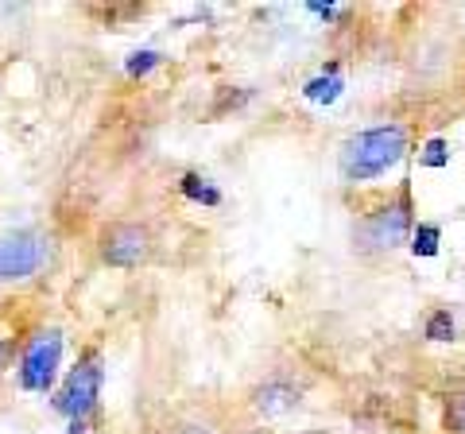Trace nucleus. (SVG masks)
Instances as JSON below:
<instances>
[{
	"mask_svg": "<svg viewBox=\"0 0 465 434\" xmlns=\"http://www.w3.org/2000/svg\"><path fill=\"white\" fill-rule=\"evenodd\" d=\"M407 128L388 121V124H372L361 128V133L345 136L338 148V171L345 182H369L388 175L391 167L407 155Z\"/></svg>",
	"mask_w": 465,
	"mask_h": 434,
	"instance_id": "1",
	"label": "nucleus"
},
{
	"mask_svg": "<svg viewBox=\"0 0 465 434\" xmlns=\"http://www.w3.org/2000/svg\"><path fill=\"white\" fill-rule=\"evenodd\" d=\"M58 369H63V330L58 326H39L24 338L20 345V360H16V380L24 392H35V396H47L54 380H58Z\"/></svg>",
	"mask_w": 465,
	"mask_h": 434,
	"instance_id": "2",
	"label": "nucleus"
},
{
	"mask_svg": "<svg viewBox=\"0 0 465 434\" xmlns=\"http://www.w3.org/2000/svg\"><path fill=\"white\" fill-rule=\"evenodd\" d=\"M101 388H105V365H101V353L90 350L63 376V384L54 392V411L66 415L70 423H90V415L101 403Z\"/></svg>",
	"mask_w": 465,
	"mask_h": 434,
	"instance_id": "3",
	"label": "nucleus"
},
{
	"mask_svg": "<svg viewBox=\"0 0 465 434\" xmlns=\"http://www.w3.org/2000/svg\"><path fill=\"white\" fill-rule=\"evenodd\" d=\"M54 256V241L43 229H12L0 233V283H24L39 276Z\"/></svg>",
	"mask_w": 465,
	"mask_h": 434,
	"instance_id": "4",
	"label": "nucleus"
},
{
	"mask_svg": "<svg viewBox=\"0 0 465 434\" xmlns=\"http://www.w3.org/2000/svg\"><path fill=\"white\" fill-rule=\"evenodd\" d=\"M415 233V206H411V186H400V194L384 202L376 213L365 217L361 225V244L372 252H391Z\"/></svg>",
	"mask_w": 465,
	"mask_h": 434,
	"instance_id": "5",
	"label": "nucleus"
},
{
	"mask_svg": "<svg viewBox=\"0 0 465 434\" xmlns=\"http://www.w3.org/2000/svg\"><path fill=\"white\" fill-rule=\"evenodd\" d=\"M152 256V233L136 222H116L101 233V260L109 268H140Z\"/></svg>",
	"mask_w": 465,
	"mask_h": 434,
	"instance_id": "6",
	"label": "nucleus"
},
{
	"mask_svg": "<svg viewBox=\"0 0 465 434\" xmlns=\"http://www.w3.org/2000/svg\"><path fill=\"white\" fill-rule=\"evenodd\" d=\"M295 403H299V392L287 380H268L264 388L252 392V408L260 415H283V411L295 408Z\"/></svg>",
	"mask_w": 465,
	"mask_h": 434,
	"instance_id": "7",
	"label": "nucleus"
},
{
	"mask_svg": "<svg viewBox=\"0 0 465 434\" xmlns=\"http://www.w3.org/2000/svg\"><path fill=\"white\" fill-rule=\"evenodd\" d=\"M341 90H345V82H341V74H338V66H326L322 74L302 85V97L314 101V105H333V101L341 97Z\"/></svg>",
	"mask_w": 465,
	"mask_h": 434,
	"instance_id": "8",
	"label": "nucleus"
},
{
	"mask_svg": "<svg viewBox=\"0 0 465 434\" xmlns=\"http://www.w3.org/2000/svg\"><path fill=\"white\" fill-rule=\"evenodd\" d=\"M179 191H183V198L202 202V206H222V191H217L210 179H202V175H183Z\"/></svg>",
	"mask_w": 465,
	"mask_h": 434,
	"instance_id": "9",
	"label": "nucleus"
},
{
	"mask_svg": "<svg viewBox=\"0 0 465 434\" xmlns=\"http://www.w3.org/2000/svg\"><path fill=\"white\" fill-rule=\"evenodd\" d=\"M439 241H442V229L439 225L419 222L415 233H411V252L415 256H434V252H439Z\"/></svg>",
	"mask_w": 465,
	"mask_h": 434,
	"instance_id": "10",
	"label": "nucleus"
},
{
	"mask_svg": "<svg viewBox=\"0 0 465 434\" xmlns=\"http://www.w3.org/2000/svg\"><path fill=\"white\" fill-rule=\"evenodd\" d=\"M442 427H446V434H465V392H454V396H446Z\"/></svg>",
	"mask_w": 465,
	"mask_h": 434,
	"instance_id": "11",
	"label": "nucleus"
},
{
	"mask_svg": "<svg viewBox=\"0 0 465 434\" xmlns=\"http://www.w3.org/2000/svg\"><path fill=\"white\" fill-rule=\"evenodd\" d=\"M159 63H163V54L152 51V47H143V51H133V54H128L124 70H128V78H143V74H152Z\"/></svg>",
	"mask_w": 465,
	"mask_h": 434,
	"instance_id": "12",
	"label": "nucleus"
},
{
	"mask_svg": "<svg viewBox=\"0 0 465 434\" xmlns=\"http://www.w3.org/2000/svg\"><path fill=\"white\" fill-rule=\"evenodd\" d=\"M454 334H458V322H454L450 311H434L427 318V338L430 341H454Z\"/></svg>",
	"mask_w": 465,
	"mask_h": 434,
	"instance_id": "13",
	"label": "nucleus"
},
{
	"mask_svg": "<svg viewBox=\"0 0 465 434\" xmlns=\"http://www.w3.org/2000/svg\"><path fill=\"white\" fill-rule=\"evenodd\" d=\"M450 163V143L446 140H430L423 148V167H446Z\"/></svg>",
	"mask_w": 465,
	"mask_h": 434,
	"instance_id": "14",
	"label": "nucleus"
},
{
	"mask_svg": "<svg viewBox=\"0 0 465 434\" xmlns=\"http://www.w3.org/2000/svg\"><path fill=\"white\" fill-rule=\"evenodd\" d=\"M159 434H217V430L206 427V423H198V419H174V423H167Z\"/></svg>",
	"mask_w": 465,
	"mask_h": 434,
	"instance_id": "15",
	"label": "nucleus"
}]
</instances>
